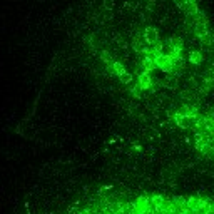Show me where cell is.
<instances>
[{"label": "cell", "instance_id": "1", "mask_svg": "<svg viewBox=\"0 0 214 214\" xmlns=\"http://www.w3.org/2000/svg\"><path fill=\"white\" fill-rule=\"evenodd\" d=\"M144 37H146V42L147 44H151V45H154L156 42H157V30H156L154 27H147L146 28V34H144Z\"/></svg>", "mask_w": 214, "mask_h": 214}, {"label": "cell", "instance_id": "3", "mask_svg": "<svg viewBox=\"0 0 214 214\" xmlns=\"http://www.w3.org/2000/svg\"><path fill=\"white\" fill-rule=\"evenodd\" d=\"M119 79L124 82V84H131V82H132V76H131L129 72H124V74H120L119 76Z\"/></svg>", "mask_w": 214, "mask_h": 214}, {"label": "cell", "instance_id": "2", "mask_svg": "<svg viewBox=\"0 0 214 214\" xmlns=\"http://www.w3.org/2000/svg\"><path fill=\"white\" fill-rule=\"evenodd\" d=\"M139 85H141V89H147L149 85H151V77L147 76V72H146L144 76L141 77V82H139Z\"/></svg>", "mask_w": 214, "mask_h": 214}]
</instances>
